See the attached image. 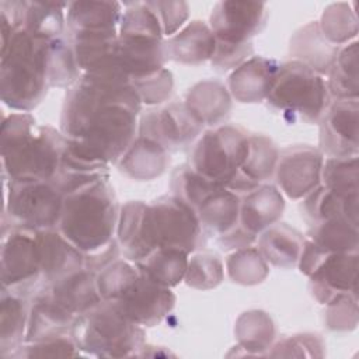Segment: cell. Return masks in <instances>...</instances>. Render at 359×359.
Returning a JSON list of instances; mask_svg holds the SVG:
<instances>
[{"label":"cell","mask_w":359,"mask_h":359,"mask_svg":"<svg viewBox=\"0 0 359 359\" xmlns=\"http://www.w3.org/2000/svg\"><path fill=\"white\" fill-rule=\"evenodd\" d=\"M140 97L130 81L84 73L66 95L62 133L66 157L77 164L107 168L132 146Z\"/></svg>","instance_id":"1"},{"label":"cell","mask_w":359,"mask_h":359,"mask_svg":"<svg viewBox=\"0 0 359 359\" xmlns=\"http://www.w3.org/2000/svg\"><path fill=\"white\" fill-rule=\"evenodd\" d=\"M202 231L194 210L178 196H165L151 205L126 203L118 224L119 243L135 262L164 248L189 254L201 245Z\"/></svg>","instance_id":"2"},{"label":"cell","mask_w":359,"mask_h":359,"mask_svg":"<svg viewBox=\"0 0 359 359\" xmlns=\"http://www.w3.org/2000/svg\"><path fill=\"white\" fill-rule=\"evenodd\" d=\"M115 224L116 201L107 178H101L65 195L56 227L87 259L116 255Z\"/></svg>","instance_id":"3"},{"label":"cell","mask_w":359,"mask_h":359,"mask_svg":"<svg viewBox=\"0 0 359 359\" xmlns=\"http://www.w3.org/2000/svg\"><path fill=\"white\" fill-rule=\"evenodd\" d=\"M66 137L36 126L29 114H13L1 126V157L7 180L53 181L63 163Z\"/></svg>","instance_id":"4"},{"label":"cell","mask_w":359,"mask_h":359,"mask_svg":"<svg viewBox=\"0 0 359 359\" xmlns=\"http://www.w3.org/2000/svg\"><path fill=\"white\" fill-rule=\"evenodd\" d=\"M1 32V98L10 108L28 111L50 86L52 39L24 28Z\"/></svg>","instance_id":"5"},{"label":"cell","mask_w":359,"mask_h":359,"mask_svg":"<svg viewBox=\"0 0 359 359\" xmlns=\"http://www.w3.org/2000/svg\"><path fill=\"white\" fill-rule=\"evenodd\" d=\"M175 196L196 215L202 230L226 236L236 229L240 217V201L224 185L210 181L191 167H178L172 177Z\"/></svg>","instance_id":"6"},{"label":"cell","mask_w":359,"mask_h":359,"mask_svg":"<svg viewBox=\"0 0 359 359\" xmlns=\"http://www.w3.org/2000/svg\"><path fill=\"white\" fill-rule=\"evenodd\" d=\"M266 101L286 115L317 122L328 104L327 84L303 62H289L278 67Z\"/></svg>","instance_id":"7"},{"label":"cell","mask_w":359,"mask_h":359,"mask_svg":"<svg viewBox=\"0 0 359 359\" xmlns=\"http://www.w3.org/2000/svg\"><path fill=\"white\" fill-rule=\"evenodd\" d=\"M250 135L236 126L208 130L192 151L191 168L199 175L233 189L245 165Z\"/></svg>","instance_id":"8"},{"label":"cell","mask_w":359,"mask_h":359,"mask_svg":"<svg viewBox=\"0 0 359 359\" xmlns=\"http://www.w3.org/2000/svg\"><path fill=\"white\" fill-rule=\"evenodd\" d=\"M77 344L83 349L98 351V355H128V349L139 348L143 332L129 320L115 300H102L86 314L80 316L73 327Z\"/></svg>","instance_id":"9"},{"label":"cell","mask_w":359,"mask_h":359,"mask_svg":"<svg viewBox=\"0 0 359 359\" xmlns=\"http://www.w3.org/2000/svg\"><path fill=\"white\" fill-rule=\"evenodd\" d=\"M4 213L13 226L31 230H49L57 226L63 192L52 182L43 180H6Z\"/></svg>","instance_id":"10"},{"label":"cell","mask_w":359,"mask_h":359,"mask_svg":"<svg viewBox=\"0 0 359 359\" xmlns=\"http://www.w3.org/2000/svg\"><path fill=\"white\" fill-rule=\"evenodd\" d=\"M266 20L264 3L220 1L210 15L216 50L234 55H251L250 38L261 31Z\"/></svg>","instance_id":"11"},{"label":"cell","mask_w":359,"mask_h":359,"mask_svg":"<svg viewBox=\"0 0 359 359\" xmlns=\"http://www.w3.org/2000/svg\"><path fill=\"white\" fill-rule=\"evenodd\" d=\"M42 275L38 230L11 226L3 233L1 280L3 287L18 290L35 283Z\"/></svg>","instance_id":"12"},{"label":"cell","mask_w":359,"mask_h":359,"mask_svg":"<svg viewBox=\"0 0 359 359\" xmlns=\"http://www.w3.org/2000/svg\"><path fill=\"white\" fill-rule=\"evenodd\" d=\"M67 39L109 41L116 39L121 22V4L115 1H76L67 6Z\"/></svg>","instance_id":"13"},{"label":"cell","mask_w":359,"mask_h":359,"mask_svg":"<svg viewBox=\"0 0 359 359\" xmlns=\"http://www.w3.org/2000/svg\"><path fill=\"white\" fill-rule=\"evenodd\" d=\"M115 302L137 325H153L172 309L175 297L168 287L156 283L139 271Z\"/></svg>","instance_id":"14"},{"label":"cell","mask_w":359,"mask_h":359,"mask_svg":"<svg viewBox=\"0 0 359 359\" xmlns=\"http://www.w3.org/2000/svg\"><path fill=\"white\" fill-rule=\"evenodd\" d=\"M202 123L188 109L187 104H171L160 111L147 114L140 125V136L167 149H178L192 140Z\"/></svg>","instance_id":"15"},{"label":"cell","mask_w":359,"mask_h":359,"mask_svg":"<svg viewBox=\"0 0 359 359\" xmlns=\"http://www.w3.org/2000/svg\"><path fill=\"white\" fill-rule=\"evenodd\" d=\"M321 147L332 157H349L358 151V102L339 100L323 115Z\"/></svg>","instance_id":"16"},{"label":"cell","mask_w":359,"mask_h":359,"mask_svg":"<svg viewBox=\"0 0 359 359\" xmlns=\"http://www.w3.org/2000/svg\"><path fill=\"white\" fill-rule=\"evenodd\" d=\"M356 252H331L310 273L314 294L323 303H331L348 292H356Z\"/></svg>","instance_id":"17"},{"label":"cell","mask_w":359,"mask_h":359,"mask_svg":"<svg viewBox=\"0 0 359 359\" xmlns=\"http://www.w3.org/2000/svg\"><path fill=\"white\" fill-rule=\"evenodd\" d=\"M323 158L311 147L287 149L279 158L278 182L290 198H300L318 185Z\"/></svg>","instance_id":"18"},{"label":"cell","mask_w":359,"mask_h":359,"mask_svg":"<svg viewBox=\"0 0 359 359\" xmlns=\"http://www.w3.org/2000/svg\"><path fill=\"white\" fill-rule=\"evenodd\" d=\"M283 210V199L273 187H258L248 192L240 203V233L250 241L255 240L266 226H271Z\"/></svg>","instance_id":"19"},{"label":"cell","mask_w":359,"mask_h":359,"mask_svg":"<svg viewBox=\"0 0 359 359\" xmlns=\"http://www.w3.org/2000/svg\"><path fill=\"white\" fill-rule=\"evenodd\" d=\"M273 60L252 57L243 63L230 77V90L241 102H257L266 98L278 72Z\"/></svg>","instance_id":"20"},{"label":"cell","mask_w":359,"mask_h":359,"mask_svg":"<svg viewBox=\"0 0 359 359\" xmlns=\"http://www.w3.org/2000/svg\"><path fill=\"white\" fill-rule=\"evenodd\" d=\"M216 50V38L201 21L191 22L180 34L164 43L165 57L184 63H198L213 57Z\"/></svg>","instance_id":"21"},{"label":"cell","mask_w":359,"mask_h":359,"mask_svg":"<svg viewBox=\"0 0 359 359\" xmlns=\"http://www.w3.org/2000/svg\"><path fill=\"white\" fill-rule=\"evenodd\" d=\"M187 252L181 250H156L144 259L136 262L137 269L156 283L170 287L175 286L187 273Z\"/></svg>","instance_id":"22"},{"label":"cell","mask_w":359,"mask_h":359,"mask_svg":"<svg viewBox=\"0 0 359 359\" xmlns=\"http://www.w3.org/2000/svg\"><path fill=\"white\" fill-rule=\"evenodd\" d=\"M261 251L278 266L293 265L302 251V237L287 226H275L261 237Z\"/></svg>","instance_id":"23"},{"label":"cell","mask_w":359,"mask_h":359,"mask_svg":"<svg viewBox=\"0 0 359 359\" xmlns=\"http://www.w3.org/2000/svg\"><path fill=\"white\" fill-rule=\"evenodd\" d=\"M358 43L344 48L337 53L334 63L330 69V88L331 93L338 95L339 100H356L358 95Z\"/></svg>","instance_id":"24"},{"label":"cell","mask_w":359,"mask_h":359,"mask_svg":"<svg viewBox=\"0 0 359 359\" xmlns=\"http://www.w3.org/2000/svg\"><path fill=\"white\" fill-rule=\"evenodd\" d=\"M27 307L21 294L7 292L1 293V345L3 351L7 348H15V345L24 337V325L27 320Z\"/></svg>","instance_id":"25"},{"label":"cell","mask_w":359,"mask_h":359,"mask_svg":"<svg viewBox=\"0 0 359 359\" xmlns=\"http://www.w3.org/2000/svg\"><path fill=\"white\" fill-rule=\"evenodd\" d=\"M325 187L338 192H358L356 157H334L325 163L323 170Z\"/></svg>","instance_id":"26"},{"label":"cell","mask_w":359,"mask_h":359,"mask_svg":"<svg viewBox=\"0 0 359 359\" xmlns=\"http://www.w3.org/2000/svg\"><path fill=\"white\" fill-rule=\"evenodd\" d=\"M229 273L234 282L255 283L265 278L266 265L255 248L244 250L229 259Z\"/></svg>","instance_id":"27"},{"label":"cell","mask_w":359,"mask_h":359,"mask_svg":"<svg viewBox=\"0 0 359 359\" xmlns=\"http://www.w3.org/2000/svg\"><path fill=\"white\" fill-rule=\"evenodd\" d=\"M222 280V264L216 257L198 255L188 262L187 282L195 287H212Z\"/></svg>","instance_id":"28"},{"label":"cell","mask_w":359,"mask_h":359,"mask_svg":"<svg viewBox=\"0 0 359 359\" xmlns=\"http://www.w3.org/2000/svg\"><path fill=\"white\" fill-rule=\"evenodd\" d=\"M130 83L136 88L142 102L146 104L161 102L170 94L172 87L171 74L165 69H161L151 76L137 79Z\"/></svg>","instance_id":"29"},{"label":"cell","mask_w":359,"mask_h":359,"mask_svg":"<svg viewBox=\"0 0 359 359\" xmlns=\"http://www.w3.org/2000/svg\"><path fill=\"white\" fill-rule=\"evenodd\" d=\"M147 6L157 15L165 35H171L188 17V6L182 1H149Z\"/></svg>","instance_id":"30"}]
</instances>
